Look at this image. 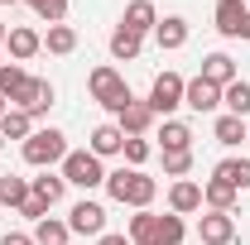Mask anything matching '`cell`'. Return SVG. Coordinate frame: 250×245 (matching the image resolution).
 <instances>
[{
    "instance_id": "6da1fadb",
    "label": "cell",
    "mask_w": 250,
    "mask_h": 245,
    "mask_svg": "<svg viewBox=\"0 0 250 245\" xmlns=\"http://www.w3.org/2000/svg\"><path fill=\"white\" fill-rule=\"evenodd\" d=\"M154 192H159V183L149 173H140V168H116V173H106V197L135 207V212H145V207L154 202Z\"/></svg>"
},
{
    "instance_id": "7a4b0ae2",
    "label": "cell",
    "mask_w": 250,
    "mask_h": 245,
    "mask_svg": "<svg viewBox=\"0 0 250 245\" xmlns=\"http://www.w3.org/2000/svg\"><path fill=\"white\" fill-rule=\"evenodd\" d=\"M87 92H92V101H96V106H106L111 116H121L125 106L135 101V96H130V87H125V77L116 72V67H92Z\"/></svg>"
},
{
    "instance_id": "3957f363",
    "label": "cell",
    "mask_w": 250,
    "mask_h": 245,
    "mask_svg": "<svg viewBox=\"0 0 250 245\" xmlns=\"http://www.w3.org/2000/svg\"><path fill=\"white\" fill-rule=\"evenodd\" d=\"M67 159V135L62 130H34L29 140H24V163L29 168H53V163H62Z\"/></svg>"
},
{
    "instance_id": "277c9868",
    "label": "cell",
    "mask_w": 250,
    "mask_h": 245,
    "mask_svg": "<svg viewBox=\"0 0 250 245\" xmlns=\"http://www.w3.org/2000/svg\"><path fill=\"white\" fill-rule=\"evenodd\" d=\"M62 183L92 192V187H106V168H101V159L92 149H67V159H62Z\"/></svg>"
},
{
    "instance_id": "5b68a950",
    "label": "cell",
    "mask_w": 250,
    "mask_h": 245,
    "mask_svg": "<svg viewBox=\"0 0 250 245\" xmlns=\"http://www.w3.org/2000/svg\"><path fill=\"white\" fill-rule=\"evenodd\" d=\"M212 20H217L221 39H246V43H250V5H246V0H217Z\"/></svg>"
},
{
    "instance_id": "8992f818",
    "label": "cell",
    "mask_w": 250,
    "mask_h": 245,
    "mask_svg": "<svg viewBox=\"0 0 250 245\" xmlns=\"http://www.w3.org/2000/svg\"><path fill=\"white\" fill-rule=\"evenodd\" d=\"M183 87H188V82L178 77V72H159V77H154V87H149V111L168 121V116L183 106Z\"/></svg>"
},
{
    "instance_id": "52a82bcc",
    "label": "cell",
    "mask_w": 250,
    "mask_h": 245,
    "mask_svg": "<svg viewBox=\"0 0 250 245\" xmlns=\"http://www.w3.org/2000/svg\"><path fill=\"white\" fill-rule=\"evenodd\" d=\"M67 231H77V236H106V207L92 202V197L72 202V212H67Z\"/></svg>"
},
{
    "instance_id": "ba28073f",
    "label": "cell",
    "mask_w": 250,
    "mask_h": 245,
    "mask_svg": "<svg viewBox=\"0 0 250 245\" xmlns=\"http://www.w3.org/2000/svg\"><path fill=\"white\" fill-rule=\"evenodd\" d=\"M197 241L202 245H231L236 241V216L231 212H202L197 216Z\"/></svg>"
},
{
    "instance_id": "9c48e42d",
    "label": "cell",
    "mask_w": 250,
    "mask_h": 245,
    "mask_svg": "<svg viewBox=\"0 0 250 245\" xmlns=\"http://www.w3.org/2000/svg\"><path fill=\"white\" fill-rule=\"evenodd\" d=\"M183 106L197 111V116H212V111L221 106V87H212L207 77H192V82L183 87Z\"/></svg>"
},
{
    "instance_id": "30bf717a",
    "label": "cell",
    "mask_w": 250,
    "mask_h": 245,
    "mask_svg": "<svg viewBox=\"0 0 250 245\" xmlns=\"http://www.w3.org/2000/svg\"><path fill=\"white\" fill-rule=\"evenodd\" d=\"M29 87H34V77L20 67V62H0V96H5L10 106H24Z\"/></svg>"
},
{
    "instance_id": "8fae6325",
    "label": "cell",
    "mask_w": 250,
    "mask_h": 245,
    "mask_svg": "<svg viewBox=\"0 0 250 245\" xmlns=\"http://www.w3.org/2000/svg\"><path fill=\"white\" fill-rule=\"evenodd\" d=\"M168 212H173V216H192V212H202V183L178 178V183L168 187Z\"/></svg>"
},
{
    "instance_id": "7c38bea8",
    "label": "cell",
    "mask_w": 250,
    "mask_h": 245,
    "mask_svg": "<svg viewBox=\"0 0 250 245\" xmlns=\"http://www.w3.org/2000/svg\"><path fill=\"white\" fill-rule=\"evenodd\" d=\"M5 48H10V58H15V62H29L34 53H43V34L29 29V24H20V29L5 34Z\"/></svg>"
},
{
    "instance_id": "4fadbf2b",
    "label": "cell",
    "mask_w": 250,
    "mask_h": 245,
    "mask_svg": "<svg viewBox=\"0 0 250 245\" xmlns=\"http://www.w3.org/2000/svg\"><path fill=\"white\" fill-rule=\"evenodd\" d=\"M121 24H125V29H135L140 39H145L149 29H159V10H154V0H130V5H125V15H121Z\"/></svg>"
},
{
    "instance_id": "5bb4252c",
    "label": "cell",
    "mask_w": 250,
    "mask_h": 245,
    "mask_svg": "<svg viewBox=\"0 0 250 245\" xmlns=\"http://www.w3.org/2000/svg\"><path fill=\"white\" fill-rule=\"evenodd\" d=\"M29 192L43 202V207H48V212H53V207L62 202V192H67V183H62V173H48V168H39V178H29Z\"/></svg>"
},
{
    "instance_id": "9a60e30c",
    "label": "cell",
    "mask_w": 250,
    "mask_h": 245,
    "mask_svg": "<svg viewBox=\"0 0 250 245\" xmlns=\"http://www.w3.org/2000/svg\"><path fill=\"white\" fill-rule=\"evenodd\" d=\"M53 96H58V87L48 82V77H34V87H29V96H24V106H15V111H24V116H48V106H53Z\"/></svg>"
},
{
    "instance_id": "2e32d148",
    "label": "cell",
    "mask_w": 250,
    "mask_h": 245,
    "mask_svg": "<svg viewBox=\"0 0 250 245\" xmlns=\"http://www.w3.org/2000/svg\"><path fill=\"white\" fill-rule=\"evenodd\" d=\"M116 125H121V135H130V140H135V135H145V130L154 125V111H149V101H130L121 116H116Z\"/></svg>"
},
{
    "instance_id": "e0dca14e",
    "label": "cell",
    "mask_w": 250,
    "mask_h": 245,
    "mask_svg": "<svg viewBox=\"0 0 250 245\" xmlns=\"http://www.w3.org/2000/svg\"><path fill=\"white\" fill-rule=\"evenodd\" d=\"M159 144H164V154H188V149H192V125L168 116L164 130H159Z\"/></svg>"
},
{
    "instance_id": "ac0fdd59",
    "label": "cell",
    "mask_w": 250,
    "mask_h": 245,
    "mask_svg": "<svg viewBox=\"0 0 250 245\" xmlns=\"http://www.w3.org/2000/svg\"><path fill=\"white\" fill-rule=\"evenodd\" d=\"M197 77H207L212 87H231V82H236V62H231V53H207Z\"/></svg>"
},
{
    "instance_id": "d6986e66",
    "label": "cell",
    "mask_w": 250,
    "mask_h": 245,
    "mask_svg": "<svg viewBox=\"0 0 250 245\" xmlns=\"http://www.w3.org/2000/svg\"><path fill=\"white\" fill-rule=\"evenodd\" d=\"M202 207H207V212H231V207H236V187L221 183V178H207V183H202Z\"/></svg>"
},
{
    "instance_id": "ffe728a7",
    "label": "cell",
    "mask_w": 250,
    "mask_h": 245,
    "mask_svg": "<svg viewBox=\"0 0 250 245\" xmlns=\"http://www.w3.org/2000/svg\"><path fill=\"white\" fill-rule=\"evenodd\" d=\"M87 149H92L96 159H111V154H121V149H125L121 125H96V130H92V144H87Z\"/></svg>"
},
{
    "instance_id": "44dd1931",
    "label": "cell",
    "mask_w": 250,
    "mask_h": 245,
    "mask_svg": "<svg viewBox=\"0 0 250 245\" xmlns=\"http://www.w3.org/2000/svg\"><path fill=\"white\" fill-rule=\"evenodd\" d=\"M140 48H145V39H140L135 29H125V24H116V29H111V58L135 62V58H140Z\"/></svg>"
},
{
    "instance_id": "7402d4cb",
    "label": "cell",
    "mask_w": 250,
    "mask_h": 245,
    "mask_svg": "<svg viewBox=\"0 0 250 245\" xmlns=\"http://www.w3.org/2000/svg\"><path fill=\"white\" fill-rule=\"evenodd\" d=\"M221 106H226V116H250V82L246 77H236L231 87H221Z\"/></svg>"
},
{
    "instance_id": "603a6c76",
    "label": "cell",
    "mask_w": 250,
    "mask_h": 245,
    "mask_svg": "<svg viewBox=\"0 0 250 245\" xmlns=\"http://www.w3.org/2000/svg\"><path fill=\"white\" fill-rule=\"evenodd\" d=\"M212 178L231 183L236 192H246V187H250V159H221L217 168H212Z\"/></svg>"
},
{
    "instance_id": "cb8c5ba5",
    "label": "cell",
    "mask_w": 250,
    "mask_h": 245,
    "mask_svg": "<svg viewBox=\"0 0 250 245\" xmlns=\"http://www.w3.org/2000/svg\"><path fill=\"white\" fill-rule=\"evenodd\" d=\"M154 39H159V48H183L188 43V20L183 15H168V20H159V29H154Z\"/></svg>"
},
{
    "instance_id": "d4e9b609",
    "label": "cell",
    "mask_w": 250,
    "mask_h": 245,
    "mask_svg": "<svg viewBox=\"0 0 250 245\" xmlns=\"http://www.w3.org/2000/svg\"><path fill=\"white\" fill-rule=\"evenodd\" d=\"M212 135H217V144H226V149H236L241 140H250V130H246V121H241V116H217Z\"/></svg>"
},
{
    "instance_id": "484cf974",
    "label": "cell",
    "mask_w": 250,
    "mask_h": 245,
    "mask_svg": "<svg viewBox=\"0 0 250 245\" xmlns=\"http://www.w3.org/2000/svg\"><path fill=\"white\" fill-rule=\"evenodd\" d=\"M24 202H29V178L5 173V178H0V207H15V212H20Z\"/></svg>"
},
{
    "instance_id": "4316f807",
    "label": "cell",
    "mask_w": 250,
    "mask_h": 245,
    "mask_svg": "<svg viewBox=\"0 0 250 245\" xmlns=\"http://www.w3.org/2000/svg\"><path fill=\"white\" fill-rule=\"evenodd\" d=\"M67 221H58V216H43V221H34V245H67Z\"/></svg>"
},
{
    "instance_id": "83f0119b",
    "label": "cell",
    "mask_w": 250,
    "mask_h": 245,
    "mask_svg": "<svg viewBox=\"0 0 250 245\" xmlns=\"http://www.w3.org/2000/svg\"><path fill=\"white\" fill-rule=\"evenodd\" d=\"M43 48H48V53H58V58H67V53L77 48V29H72V24H48Z\"/></svg>"
},
{
    "instance_id": "f1b7e54d",
    "label": "cell",
    "mask_w": 250,
    "mask_h": 245,
    "mask_svg": "<svg viewBox=\"0 0 250 245\" xmlns=\"http://www.w3.org/2000/svg\"><path fill=\"white\" fill-rule=\"evenodd\" d=\"M0 135H5V140H20V144H24V140L34 135V121L24 116V111H15V106H10V111L0 116Z\"/></svg>"
},
{
    "instance_id": "f546056e",
    "label": "cell",
    "mask_w": 250,
    "mask_h": 245,
    "mask_svg": "<svg viewBox=\"0 0 250 245\" xmlns=\"http://www.w3.org/2000/svg\"><path fill=\"white\" fill-rule=\"evenodd\" d=\"M154 226H159V216L149 212V207H145V212H135V216H130V231H125L130 245H154Z\"/></svg>"
},
{
    "instance_id": "4dcf8cb0",
    "label": "cell",
    "mask_w": 250,
    "mask_h": 245,
    "mask_svg": "<svg viewBox=\"0 0 250 245\" xmlns=\"http://www.w3.org/2000/svg\"><path fill=\"white\" fill-rule=\"evenodd\" d=\"M188 236V226H183V216H159V226H154V245H183Z\"/></svg>"
},
{
    "instance_id": "1f68e13d",
    "label": "cell",
    "mask_w": 250,
    "mask_h": 245,
    "mask_svg": "<svg viewBox=\"0 0 250 245\" xmlns=\"http://www.w3.org/2000/svg\"><path fill=\"white\" fill-rule=\"evenodd\" d=\"M34 15L39 20H48V24H62V15H67V0H29Z\"/></svg>"
},
{
    "instance_id": "d6a6232c",
    "label": "cell",
    "mask_w": 250,
    "mask_h": 245,
    "mask_svg": "<svg viewBox=\"0 0 250 245\" xmlns=\"http://www.w3.org/2000/svg\"><path fill=\"white\" fill-rule=\"evenodd\" d=\"M125 163H130V168H140V163H145V159H149V140H145V135H135V140H130V135H125Z\"/></svg>"
},
{
    "instance_id": "836d02e7",
    "label": "cell",
    "mask_w": 250,
    "mask_h": 245,
    "mask_svg": "<svg viewBox=\"0 0 250 245\" xmlns=\"http://www.w3.org/2000/svg\"><path fill=\"white\" fill-rule=\"evenodd\" d=\"M164 173L168 178H188L192 173V149L188 154H164Z\"/></svg>"
},
{
    "instance_id": "e575fe53",
    "label": "cell",
    "mask_w": 250,
    "mask_h": 245,
    "mask_svg": "<svg viewBox=\"0 0 250 245\" xmlns=\"http://www.w3.org/2000/svg\"><path fill=\"white\" fill-rule=\"evenodd\" d=\"M20 216H29V221H43V216H48V207H43V202H39V197L29 192V202L20 207Z\"/></svg>"
},
{
    "instance_id": "d590c367",
    "label": "cell",
    "mask_w": 250,
    "mask_h": 245,
    "mask_svg": "<svg viewBox=\"0 0 250 245\" xmlns=\"http://www.w3.org/2000/svg\"><path fill=\"white\" fill-rule=\"evenodd\" d=\"M0 245H34V236H24V231H5Z\"/></svg>"
},
{
    "instance_id": "8d00e7d4",
    "label": "cell",
    "mask_w": 250,
    "mask_h": 245,
    "mask_svg": "<svg viewBox=\"0 0 250 245\" xmlns=\"http://www.w3.org/2000/svg\"><path fill=\"white\" fill-rule=\"evenodd\" d=\"M96 245H130V236H116V231H106V236H96Z\"/></svg>"
},
{
    "instance_id": "74e56055",
    "label": "cell",
    "mask_w": 250,
    "mask_h": 245,
    "mask_svg": "<svg viewBox=\"0 0 250 245\" xmlns=\"http://www.w3.org/2000/svg\"><path fill=\"white\" fill-rule=\"evenodd\" d=\"M5 34H10V29H5V15H0V43H5Z\"/></svg>"
},
{
    "instance_id": "f35d334b",
    "label": "cell",
    "mask_w": 250,
    "mask_h": 245,
    "mask_svg": "<svg viewBox=\"0 0 250 245\" xmlns=\"http://www.w3.org/2000/svg\"><path fill=\"white\" fill-rule=\"evenodd\" d=\"M5 111H10V101H5V96H0V116H5Z\"/></svg>"
},
{
    "instance_id": "ab89813d",
    "label": "cell",
    "mask_w": 250,
    "mask_h": 245,
    "mask_svg": "<svg viewBox=\"0 0 250 245\" xmlns=\"http://www.w3.org/2000/svg\"><path fill=\"white\" fill-rule=\"evenodd\" d=\"M0 149H5V135H0Z\"/></svg>"
},
{
    "instance_id": "60d3db41",
    "label": "cell",
    "mask_w": 250,
    "mask_h": 245,
    "mask_svg": "<svg viewBox=\"0 0 250 245\" xmlns=\"http://www.w3.org/2000/svg\"><path fill=\"white\" fill-rule=\"evenodd\" d=\"M0 5H15V0H0Z\"/></svg>"
}]
</instances>
